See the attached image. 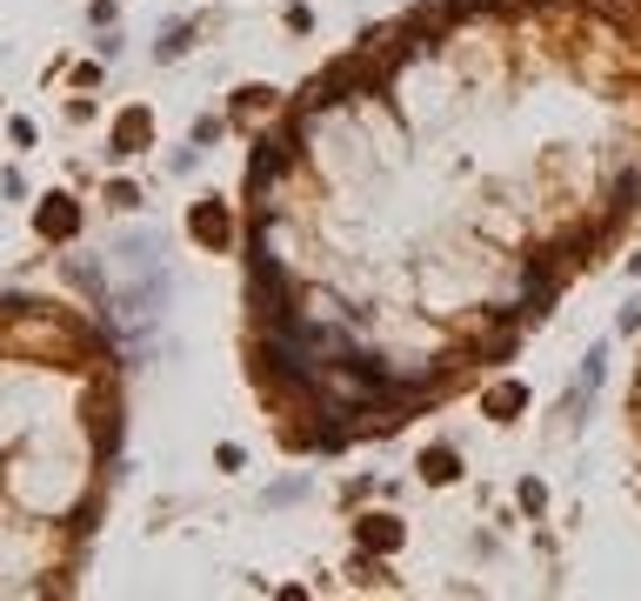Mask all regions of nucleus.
Masks as SVG:
<instances>
[{
	"mask_svg": "<svg viewBox=\"0 0 641 601\" xmlns=\"http://www.w3.org/2000/svg\"><path fill=\"white\" fill-rule=\"evenodd\" d=\"M188 234H194L201 247H227V241H234V214H227L221 201H201V208L188 214Z\"/></svg>",
	"mask_w": 641,
	"mask_h": 601,
	"instance_id": "f257e3e1",
	"label": "nucleus"
},
{
	"mask_svg": "<svg viewBox=\"0 0 641 601\" xmlns=\"http://www.w3.org/2000/svg\"><path fill=\"white\" fill-rule=\"evenodd\" d=\"M34 227H41V241H67V234L80 227V208H74L67 194H47L41 214H34Z\"/></svg>",
	"mask_w": 641,
	"mask_h": 601,
	"instance_id": "f03ea898",
	"label": "nucleus"
},
{
	"mask_svg": "<svg viewBox=\"0 0 641 601\" xmlns=\"http://www.w3.org/2000/svg\"><path fill=\"white\" fill-rule=\"evenodd\" d=\"M361 548H374V555H394L401 548V522H394V514H361Z\"/></svg>",
	"mask_w": 641,
	"mask_h": 601,
	"instance_id": "7ed1b4c3",
	"label": "nucleus"
},
{
	"mask_svg": "<svg viewBox=\"0 0 641 601\" xmlns=\"http://www.w3.org/2000/svg\"><path fill=\"white\" fill-rule=\"evenodd\" d=\"M147 134H154V114H147V108H127V114L114 121V147H121V154H134Z\"/></svg>",
	"mask_w": 641,
	"mask_h": 601,
	"instance_id": "20e7f679",
	"label": "nucleus"
},
{
	"mask_svg": "<svg viewBox=\"0 0 641 601\" xmlns=\"http://www.w3.org/2000/svg\"><path fill=\"white\" fill-rule=\"evenodd\" d=\"M515 408H528V388H521V381H502V388L481 394V414H495V421H508Z\"/></svg>",
	"mask_w": 641,
	"mask_h": 601,
	"instance_id": "39448f33",
	"label": "nucleus"
},
{
	"mask_svg": "<svg viewBox=\"0 0 641 601\" xmlns=\"http://www.w3.org/2000/svg\"><path fill=\"white\" fill-rule=\"evenodd\" d=\"M461 475V461H454V448H428L421 455V481H435V488H448Z\"/></svg>",
	"mask_w": 641,
	"mask_h": 601,
	"instance_id": "423d86ee",
	"label": "nucleus"
},
{
	"mask_svg": "<svg viewBox=\"0 0 641 601\" xmlns=\"http://www.w3.org/2000/svg\"><path fill=\"white\" fill-rule=\"evenodd\" d=\"M541 501H548V488H541V481H521V508H535V514H541Z\"/></svg>",
	"mask_w": 641,
	"mask_h": 601,
	"instance_id": "0eeeda50",
	"label": "nucleus"
}]
</instances>
